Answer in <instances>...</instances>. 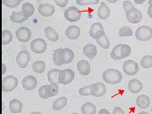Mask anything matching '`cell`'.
<instances>
[{
  "instance_id": "cell-52",
  "label": "cell",
  "mask_w": 152,
  "mask_h": 114,
  "mask_svg": "<svg viewBox=\"0 0 152 114\" xmlns=\"http://www.w3.org/2000/svg\"><path fill=\"white\" fill-rule=\"evenodd\" d=\"M151 113H152V108H151Z\"/></svg>"
},
{
  "instance_id": "cell-4",
  "label": "cell",
  "mask_w": 152,
  "mask_h": 114,
  "mask_svg": "<svg viewBox=\"0 0 152 114\" xmlns=\"http://www.w3.org/2000/svg\"><path fill=\"white\" fill-rule=\"evenodd\" d=\"M102 78L106 83L109 84H118L123 79L121 73L116 69H108L104 71L102 75Z\"/></svg>"
},
{
  "instance_id": "cell-8",
  "label": "cell",
  "mask_w": 152,
  "mask_h": 114,
  "mask_svg": "<svg viewBox=\"0 0 152 114\" xmlns=\"http://www.w3.org/2000/svg\"><path fill=\"white\" fill-rule=\"evenodd\" d=\"M65 18L70 22H76L81 18V12L75 6H71L65 11Z\"/></svg>"
},
{
  "instance_id": "cell-1",
  "label": "cell",
  "mask_w": 152,
  "mask_h": 114,
  "mask_svg": "<svg viewBox=\"0 0 152 114\" xmlns=\"http://www.w3.org/2000/svg\"><path fill=\"white\" fill-rule=\"evenodd\" d=\"M75 58V53L71 49H58L53 53V63L56 66L71 63Z\"/></svg>"
},
{
  "instance_id": "cell-15",
  "label": "cell",
  "mask_w": 152,
  "mask_h": 114,
  "mask_svg": "<svg viewBox=\"0 0 152 114\" xmlns=\"http://www.w3.org/2000/svg\"><path fill=\"white\" fill-rule=\"evenodd\" d=\"M106 92V87L101 82H96L91 87V96L95 97H101Z\"/></svg>"
},
{
  "instance_id": "cell-21",
  "label": "cell",
  "mask_w": 152,
  "mask_h": 114,
  "mask_svg": "<svg viewBox=\"0 0 152 114\" xmlns=\"http://www.w3.org/2000/svg\"><path fill=\"white\" fill-rule=\"evenodd\" d=\"M83 53L87 58H88L90 59H93L97 54V49L94 44L88 43L83 48Z\"/></svg>"
},
{
  "instance_id": "cell-22",
  "label": "cell",
  "mask_w": 152,
  "mask_h": 114,
  "mask_svg": "<svg viewBox=\"0 0 152 114\" xmlns=\"http://www.w3.org/2000/svg\"><path fill=\"white\" fill-rule=\"evenodd\" d=\"M97 16L101 20H106L110 16V9L104 2H101L97 10Z\"/></svg>"
},
{
  "instance_id": "cell-34",
  "label": "cell",
  "mask_w": 152,
  "mask_h": 114,
  "mask_svg": "<svg viewBox=\"0 0 152 114\" xmlns=\"http://www.w3.org/2000/svg\"><path fill=\"white\" fill-rule=\"evenodd\" d=\"M141 66L145 68L149 69L152 67V56L151 55H146L141 59Z\"/></svg>"
},
{
  "instance_id": "cell-45",
  "label": "cell",
  "mask_w": 152,
  "mask_h": 114,
  "mask_svg": "<svg viewBox=\"0 0 152 114\" xmlns=\"http://www.w3.org/2000/svg\"><path fill=\"white\" fill-rule=\"evenodd\" d=\"M2 67H3V71H2V75H4L5 73V65L2 64Z\"/></svg>"
},
{
  "instance_id": "cell-44",
  "label": "cell",
  "mask_w": 152,
  "mask_h": 114,
  "mask_svg": "<svg viewBox=\"0 0 152 114\" xmlns=\"http://www.w3.org/2000/svg\"><path fill=\"white\" fill-rule=\"evenodd\" d=\"M134 2L137 4H142L145 2V0H134Z\"/></svg>"
},
{
  "instance_id": "cell-12",
  "label": "cell",
  "mask_w": 152,
  "mask_h": 114,
  "mask_svg": "<svg viewBox=\"0 0 152 114\" xmlns=\"http://www.w3.org/2000/svg\"><path fill=\"white\" fill-rule=\"evenodd\" d=\"M75 79V72L72 69H64L60 71L59 74V83L63 85H67L71 83Z\"/></svg>"
},
{
  "instance_id": "cell-24",
  "label": "cell",
  "mask_w": 152,
  "mask_h": 114,
  "mask_svg": "<svg viewBox=\"0 0 152 114\" xmlns=\"http://www.w3.org/2000/svg\"><path fill=\"white\" fill-rule=\"evenodd\" d=\"M151 99L146 95H141L136 98V104L141 109H146L150 106Z\"/></svg>"
},
{
  "instance_id": "cell-48",
  "label": "cell",
  "mask_w": 152,
  "mask_h": 114,
  "mask_svg": "<svg viewBox=\"0 0 152 114\" xmlns=\"http://www.w3.org/2000/svg\"><path fill=\"white\" fill-rule=\"evenodd\" d=\"M30 114H42L41 113H38V112H35V113H32Z\"/></svg>"
},
{
  "instance_id": "cell-19",
  "label": "cell",
  "mask_w": 152,
  "mask_h": 114,
  "mask_svg": "<svg viewBox=\"0 0 152 114\" xmlns=\"http://www.w3.org/2000/svg\"><path fill=\"white\" fill-rule=\"evenodd\" d=\"M66 37L70 39V40H75L77 38L80 37V29L79 27L75 26V25H72V26H69L66 29Z\"/></svg>"
},
{
  "instance_id": "cell-28",
  "label": "cell",
  "mask_w": 152,
  "mask_h": 114,
  "mask_svg": "<svg viewBox=\"0 0 152 114\" xmlns=\"http://www.w3.org/2000/svg\"><path fill=\"white\" fill-rule=\"evenodd\" d=\"M35 12V7L32 4L30 3H25L22 5V13L26 18H29L32 16Z\"/></svg>"
},
{
  "instance_id": "cell-37",
  "label": "cell",
  "mask_w": 152,
  "mask_h": 114,
  "mask_svg": "<svg viewBox=\"0 0 152 114\" xmlns=\"http://www.w3.org/2000/svg\"><path fill=\"white\" fill-rule=\"evenodd\" d=\"M76 4L79 5H91L99 4V0H76Z\"/></svg>"
},
{
  "instance_id": "cell-30",
  "label": "cell",
  "mask_w": 152,
  "mask_h": 114,
  "mask_svg": "<svg viewBox=\"0 0 152 114\" xmlns=\"http://www.w3.org/2000/svg\"><path fill=\"white\" fill-rule=\"evenodd\" d=\"M82 114H96V107L92 103H86L81 107Z\"/></svg>"
},
{
  "instance_id": "cell-2",
  "label": "cell",
  "mask_w": 152,
  "mask_h": 114,
  "mask_svg": "<svg viewBox=\"0 0 152 114\" xmlns=\"http://www.w3.org/2000/svg\"><path fill=\"white\" fill-rule=\"evenodd\" d=\"M131 54V47L127 44H118L114 46L111 57L114 60H120L122 58L129 57Z\"/></svg>"
},
{
  "instance_id": "cell-46",
  "label": "cell",
  "mask_w": 152,
  "mask_h": 114,
  "mask_svg": "<svg viewBox=\"0 0 152 114\" xmlns=\"http://www.w3.org/2000/svg\"><path fill=\"white\" fill-rule=\"evenodd\" d=\"M109 3H111V4H115V3H117L118 2V0H107Z\"/></svg>"
},
{
  "instance_id": "cell-36",
  "label": "cell",
  "mask_w": 152,
  "mask_h": 114,
  "mask_svg": "<svg viewBox=\"0 0 152 114\" xmlns=\"http://www.w3.org/2000/svg\"><path fill=\"white\" fill-rule=\"evenodd\" d=\"M23 0H2V4L9 8H15Z\"/></svg>"
},
{
  "instance_id": "cell-9",
  "label": "cell",
  "mask_w": 152,
  "mask_h": 114,
  "mask_svg": "<svg viewBox=\"0 0 152 114\" xmlns=\"http://www.w3.org/2000/svg\"><path fill=\"white\" fill-rule=\"evenodd\" d=\"M31 50L36 54H42L47 49V43L42 38H37L33 40L30 43Z\"/></svg>"
},
{
  "instance_id": "cell-5",
  "label": "cell",
  "mask_w": 152,
  "mask_h": 114,
  "mask_svg": "<svg viewBox=\"0 0 152 114\" xmlns=\"http://www.w3.org/2000/svg\"><path fill=\"white\" fill-rule=\"evenodd\" d=\"M18 86V80L16 77L12 75H8L2 80V91L11 92L14 90Z\"/></svg>"
},
{
  "instance_id": "cell-50",
  "label": "cell",
  "mask_w": 152,
  "mask_h": 114,
  "mask_svg": "<svg viewBox=\"0 0 152 114\" xmlns=\"http://www.w3.org/2000/svg\"><path fill=\"white\" fill-rule=\"evenodd\" d=\"M37 1H42V0H37Z\"/></svg>"
},
{
  "instance_id": "cell-10",
  "label": "cell",
  "mask_w": 152,
  "mask_h": 114,
  "mask_svg": "<svg viewBox=\"0 0 152 114\" xmlns=\"http://www.w3.org/2000/svg\"><path fill=\"white\" fill-rule=\"evenodd\" d=\"M126 20L132 24H137V23L141 22V20L142 19V12L134 7H133L132 9L126 12Z\"/></svg>"
},
{
  "instance_id": "cell-20",
  "label": "cell",
  "mask_w": 152,
  "mask_h": 114,
  "mask_svg": "<svg viewBox=\"0 0 152 114\" xmlns=\"http://www.w3.org/2000/svg\"><path fill=\"white\" fill-rule=\"evenodd\" d=\"M77 70L81 75H88L90 73V65L86 60H80L77 63Z\"/></svg>"
},
{
  "instance_id": "cell-41",
  "label": "cell",
  "mask_w": 152,
  "mask_h": 114,
  "mask_svg": "<svg viewBox=\"0 0 152 114\" xmlns=\"http://www.w3.org/2000/svg\"><path fill=\"white\" fill-rule=\"evenodd\" d=\"M113 114H125V113H124V111L121 108L116 107L113 110Z\"/></svg>"
},
{
  "instance_id": "cell-47",
  "label": "cell",
  "mask_w": 152,
  "mask_h": 114,
  "mask_svg": "<svg viewBox=\"0 0 152 114\" xmlns=\"http://www.w3.org/2000/svg\"><path fill=\"white\" fill-rule=\"evenodd\" d=\"M138 114H149L148 113H146V112H141V113H139Z\"/></svg>"
},
{
  "instance_id": "cell-11",
  "label": "cell",
  "mask_w": 152,
  "mask_h": 114,
  "mask_svg": "<svg viewBox=\"0 0 152 114\" xmlns=\"http://www.w3.org/2000/svg\"><path fill=\"white\" fill-rule=\"evenodd\" d=\"M30 60V55L27 50L20 51L16 56V64L20 68H26Z\"/></svg>"
},
{
  "instance_id": "cell-23",
  "label": "cell",
  "mask_w": 152,
  "mask_h": 114,
  "mask_svg": "<svg viewBox=\"0 0 152 114\" xmlns=\"http://www.w3.org/2000/svg\"><path fill=\"white\" fill-rule=\"evenodd\" d=\"M9 109L12 113H20L22 112V103L18 99H12L9 103Z\"/></svg>"
},
{
  "instance_id": "cell-26",
  "label": "cell",
  "mask_w": 152,
  "mask_h": 114,
  "mask_svg": "<svg viewBox=\"0 0 152 114\" xmlns=\"http://www.w3.org/2000/svg\"><path fill=\"white\" fill-rule=\"evenodd\" d=\"M59 74H60V70L58 69H51L48 72L47 74V78L49 82L51 83H59Z\"/></svg>"
},
{
  "instance_id": "cell-16",
  "label": "cell",
  "mask_w": 152,
  "mask_h": 114,
  "mask_svg": "<svg viewBox=\"0 0 152 114\" xmlns=\"http://www.w3.org/2000/svg\"><path fill=\"white\" fill-rule=\"evenodd\" d=\"M21 83H22V87L24 89L30 91V90H33L34 88H36V87L37 85V80L34 76L28 75L22 80Z\"/></svg>"
},
{
  "instance_id": "cell-18",
  "label": "cell",
  "mask_w": 152,
  "mask_h": 114,
  "mask_svg": "<svg viewBox=\"0 0 152 114\" xmlns=\"http://www.w3.org/2000/svg\"><path fill=\"white\" fill-rule=\"evenodd\" d=\"M142 87H143L142 83L137 79H132L128 82V90L133 94L141 92L142 89Z\"/></svg>"
},
{
  "instance_id": "cell-38",
  "label": "cell",
  "mask_w": 152,
  "mask_h": 114,
  "mask_svg": "<svg viewBox=\"0 0 152 114\" xmlns=\"http://www.w3.org/2000/svg\"><path fill=\"white\" fill-rule=\"evenodd\" d=\"M91 87H92V84L80 88L79 89V94L80 96H90L91 95Z\"/></svg>"
},
{
  "instance_id": "cell-6",
  "label": "cell",
  "mask_w": 152,
  "mask_h": 114,
  "mask_svg": "<svg viewBox=\"0 0 152 114\" xmlns=\"http://www.w3.org/2000/svg\"><path fill=\"white\" fill-rule=\"evenodd\" d=\"M135 37L141 42H147L152 38V28L149 26H141L136 29Z\"/></svg>"
},
{
  "instance_id": "cell-7",
  "label": "cell",
  "mask_w": 152,
  "mask_h": 114,
  "mask_svg": "<svg viewBox=\"0 0 152 114\" xmlns=\"http://www.w3.org/2000/svg\"><path fill=\"white\" fill-rule=\"evenodd\" d=\"M123 72L126 75H135L139 72V65L134 60H126L123 64Z\"/></svg>"
},
{
  "instance_id": "cell-35",
  "label": "cell",
  "mask_w": 152,
  "mask_h": 114,
  "mask_svg": "<svg viewBox=\"0 0 152 114\" xmlns=\"http://www.w3.org/2000/svg\"><path fill=\"white\" fill-rule=\"evenodd\" d=\"M132 35H133V30L131 28H129L127 26L122 27L118 32V36L121 37H131Z\"/></svg>"
},
{
  "instance_id": "cell-29",
  "label": "cell",
  "mask_w": 152,
  "mask_h": 114,
  "mask_svg": "<svg viewBox=\"0 0 152 114\" xmlns=\"http://www.w3.org/2000/svg\"><path fill=\"white\" fill-rule=\"evenodd\" d=\"M10 20L13 23H22L24 21H26L28 20V18H26L22 12H13L10 17Z\"/></svg>"
},
{
  "instance_id": "cell-40",
  "label": "cell",
  "mask_w": 152,
  "mask_h": 114,
  "mask_svg": "<svg viewBox=\"0 0 152 114\" xmlns=\"http://www.w3.org/2000/svg\"><path fill=\"white\" fill-rule=\"evenodd\" d=\"M54 2L59 7H66V5L68 4V0H54Z\"/></svg>"
},
{
  "instance_id": "cell-51",
  "label": "cell",
  "mask_w": 152,
  "mask_h": 114,
  "mask_svg": "<svg viewBox=\"0 0 152 114\" xmlns=\"http://www.w3.org/2000/svg\"><path fill=\"white\" fill-rule=\"evenodd\" d=\"M72 114H78V113H72Z\"/></svg>"
},
{
  "instance_id": "cell-39",
  "label": "cell",
  "mask_w": 152,
  "mask_h": 114,
  "mask_svg": "<svg viewBox=\"0 0 152 114\" xmlns=\"http://www.w3.org/2000/svg\"><path fill=\"white\" fill-rule=\"evenodd\" d=\"M133 7H134V6H133L132 3H131L130 1H128V0L124 1V3H123V8H124V10H125V12H127L128 10L132 9Z\"/></svg>"
},
{
  "instance_id": "cell-33",
  "label": "cell",
  "mask_w": 152,
  "mask_h": 114,
  "mask_svg": "<svg viewBox=\"0 0 152 114\" xmlns=\"http://www.w3.org/2000/svg\"><path fill=\"white\" fill-rule=\"evenodd\" d=\"M32 69L37 74H42L45 69V63L43 61H36L32 65Z\"/></svg>"
},
{
  "instance_id": "cell-25",
  "label": "cell",
  "mask_w": 152,
  "mask_h": 114,
  "mask_svg": "<svg viewBox=\"0 0 152 114\" xmlns=\"http://www.w3.org/2000/svg\"><path fill=\"white\" fill-rule=\"evenodd\" d=\"M44 34L46 37L48 38V40H50V42H57L59 39L58 34L51 27H46L44 28Z\"/></svg>"
},
{
  "instance_id": "cell-31",
  "label": "cell",
  "mask_w": 152,
  "mask_h": 114,
  "mask_svg": "<svg viewBox=\"0 0 152 114\" xmlns=\"http://www.w3.org/2000/svg\"><path fill=\"white\" fill-rule=\"evenodd\" d=\"M96 41L97 42V43H98L103 49H105V50H106V49H109V47H110V41H109V39L106 37L105 34L103 35V36H101L100 37L96 38Z\"/></svg>"
},
{
  "instance_id": "cell-13",
  "label": "cell",
  "mask_w": 152,
  "mask_h": 114,
  "mask_svg": "<svg viewBox=\"0 0 152 114\" xmlns=\"http://www.w3.org/2000/svg\"><path fill=\"white\" fill-rule=\"evenodd\" d=\"M32 36L31 30L27 27H20L16 30V37L20 42H27Z\"/></svg>"
},
{
  "instance_id": "cell-27",
  "label": "cell",
  "mask_w": 152,
  "mask_h": 114,
  "mask_svg": "<svg viewBox=\"0 0 152 114\" xmlns=\"http://www.w3.org/2000/svg\"><path fill=\"white\" fill-rule=\"evenodd\" d=\"M67 104V99L66 97H59L58 99H56L53 104H52V109L54 111H60L61 109H63L64 107H66Z\"/></svg>"
},
{
  "instance_id": "cell-42",
  "label": "cell",
  "mask_w": 152,
  "mask_h": 114,
  "mask_svg": "<svg viewBox=\"0 0 152 114\" xmlns=\"http://www.w3.org/2000/svg\"><path fill=\"white\" fill-rule=\"evenodd\" d=\"M148 15L152 18V4H150L149 8H148Z\"/></svg>"
},
{
  "instance_id": "cell-14",
  "label": "cell",
  "mask_w": 152,
  "mask_h": 114,
  "mask_svg": "<svg viewBox=\"0 0 152 114\" xmlns=\"http://www.w3.org/2000/svg\"><path fill=\"white\" fill-rule=\"evenodd\" d=\"M103 35H104V30L103 25L99 22H95L94 24H92V26L90 27V29H89V36L96 40V38L100 37Z\"/></svg>"
},
{
  "instance_id": "cell-32",
  "label": "cell",
  "mask_w": 152,
  "mask_h": 114,
  "mask_svg": "<svg viewBox=\"0 0 152 114\" xmlns=\"http://www.w3.org/2000/svg\"><path fill=\"white\" fill-rule=\"evenodd\" d=\"M12 41V34L9 30H3L2 31V44L6 45L9 44Z\"/></svg>"
},
{
  "instance_id": "cell-17",
  "label": "cell",
  "mask_w": 152,
  "mask_h": 114,
  "mask_svg": "<svg viewBox=\"0 0 152 114\" xmlns=\"http://www.w3.org/2000/svg\"><path fill=\"white\" fill-rule=\"evenodd\" d=\"M38 12L43 17H50V16H51L54 13L55 8L51 4H40L38 6Z\"/></svg>"
},
{
  "instance_id": "cell-43",
  "label": "cell",
  "mask_w": 152,
  "mask_h": 114,
  "mask_svg": "<svg viewBox=\"0 0 152 114\" xmlns=\"http://www.w3.org/2000/svg\"><path fill=\"white\" fill-rule=\"evenodd\" d=\"M98 114H110V113L106 109H102V110H100V112H99Z\"/></svg>"
},
{
  "instance_id": "cell-49",
  "label": "cell",
  "mask_w": 152,
  "mask_h": 114,
  "mask_svg": "<svg viewBox=\"0 0 152 114\" xmlns=\"http://www.w3.org/2000/svg\"><path fill=\"white\" fill-rule=\"evenodd\" d=\"M149 4H152V0H150V1H149Z\"/></svg>"
},
{
  "instance_id": "cell-3",
  "label": "cell",
  "mask_w": 152,
  "mask_h": 114,
  "mask_svg": "<svg viewBox=\"0 0 152 114\" xmlns=\"http://www.w3.org/2000/svg\"><path fill=\"white\" fill-rule=\"evenodd\" d=\"M38 93L42 99H48L50 97H53L58 93V84L51 83L50 85H43L39 88Z\"/></svg>"
}]
</instances>
